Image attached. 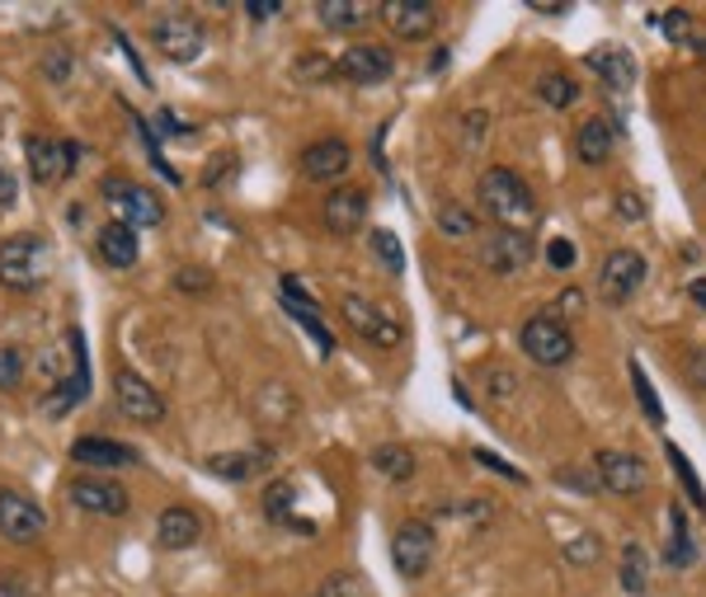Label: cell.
<instances>
[{
    "label": "cell",
    "instance_id": "6da1fadb",
    "mask_svg": "<svg viewBox=\"0 0 706 597\" xmlns=\"http://www.w3.org/2000/svg\"><path fill=\"white\" fill-rule=\"evenodd\" d=\"M476 198H481V212H485L500 231L533 235V226H537V198H533V189H527L514 170H504V165L485 170V174L476 179Z\"/></svg>",
    "mask_w": 706,
    "mask_h": 597
},
{
    "label": "cell",
    "instance_id": "7a4b0ae2",
    "mask_svg": "<svg viewBox=\"0 0 706 597\" xmlns=\"http://www.w3.org/2000/svg\"><path fill=\"white\" fill-rule=\"evenodd\" d=\"M52 277V245L43 235H6L0 241V287L10 292H38Z\"/></svg>",
    "mask_w": 706,
    "mask_h": 597
},
{
    "label": "cell",
    "instance_id": "3957f363",
    "mask_svg": "<svg viewBox=\"0 0 706 597\" xmlns=\"http://www.w3.org/2000/svg\"><path fill=\"white\" fill-rule=\"evenodd\" d=\"M100 193H104V203L118 212V222L123 226H161L165 222V203H161V193H151L147 184H132L128 174H109L104 184H100Z\"/></svg>",
    "mask_w": 706,
    "mask_h": 597
},
{
    "label": "cell",
    "instance_id": "277c9868",
    "mask_svg": "<svg viewBox=\"0 0 706 597\" xmlns=\"http://www.w3.org/2000/svg\"><path fill=\"white\" fill-rule=\"evenodd\" d=\"M518 340H523V353L533 357L537 367H565L575 357V330L552 321V315H542V311L523 325Z\"/></svg>",
    "mask_w": 706,
    "mask_h": 597
},
{
    "label": "cell",
    "instance_id": "5b68a950",
    "mask_svg": "<svg viewBox=\"0 0 706 597\" xmlns=\"http://www.w3.org/2000/svg\"><path fill=\"white\" fill-rule=\"evenodd\" d=\"M340 315H344V325L353 334H363V340L377 344V348H396L405 340L401 321H391V315L372 302V296H363V292H344L340 296Z\"/></svg>",
    "mask_w": 706,
    "mask_h": 597
},
{
    "label": "cell",
    "instance_id": "8992f818",
    "mask_svg": "<svg viewBox=\"0 0 706 597\" xmlns=\"http://www.w3.org/2000/svg\"><path fill=\"white\" fill-rule=\"evenodd\" d=\"M151 43L161 48V57H170V62L189 67V62H199V57H203L208 29H203L193 14H161V19L151 24Z\"/></svg>",
    "mask_w": 706,
    "mask_h": 597
},
{
    "label": "cell",
    "instance_id": "52a82bcc",
    "mask_svg": "<svg viewBox=\"0 0 706 597\" xmlns=\"http://www.w3.org/2000/svg\"><path fill=\"white\" fill-rule=\"evenodd\" d=\"M645 254L641 250H632V245H622V250H613L603 259V269H598V292H603V302L607 306H626L632 296L641 292V283H645Z\"/></svg>",
    "mask_w": 706,
    "mask_h": 597
},
{
    "label": "cell",
    "instance_id": "ba28073f",
    "mask_svg": "<svg viewBox=\"0 0 706 597\" xmlns=\"http://www.w3.org/2000/svg\"><path fill=\"white\" fill-rule=\"evenodd\" d=\"M113 401H118V414L128 424H161L165 419V401L147 376H137L132 367H123L113 376Z\"/></svg>",
    "mask_w": 706,
    "mask_h": 597
},
{
    "label": "cell",
    "instance_id": "9c48e42d",
    "mask_svg": "<svg viewBox=\"0 0 706 597\" xmlns=\"http://www.w3.org/2000/svg\"><path fill=\"white\" fill-rule=\"evenodd\" d=\"M24 161H29V174L38 179L43 189H57L67 179V170L81 161V146L75 142H57V136H29L24 142Z\"/></svg>",
    "mask_w": 706,
    "mask_h": 597
},
{
    "label": "cell",
    "instance_id": "30bf717a",
    "mask_svg": "<svg viewBox=\"0 0 706 597\" xmlns=\"http://www.w3.org/2000/svg\"><path fill=\"white\" fill-rule=\"evenodd\" d=\"M434 555H438V536L428 523H405V527H396V536H391V560H396V569L405 574V579L428 574Z\"/></svg>",
    "mask_w": 706,
    "mask_h": 597
},
{
    "label": "cell",
    "instance_id": "8fae6325",
    "mask_svg": "<svg viewBox=\"0 0 706 597\" xmlns=\"http://www.w3.org/2000/svg\"><path fill=\"white\" fill-rule=\"evenodd\" d=\"M594 470H598V489L622 494V499H636V494H645V485H650V470H645V462L632 452H598Z\"/></svg>",
    "mask_w": 706,
    "mask_h": 597
},
{
    "label": "cell",
    "instance_id": "7c38bea8",
    "mask_svg": "<svg viewBox=\"0 0 706 597\" xmlns=\"http://www.w3.org/2000/svg\"><path fill=\"white\" fill-rule=\"evenodd\" d=\"M382 19L391 33L405 38V43H424V38H434V29H438V10L428 6V0H386Z\"/></svg>",
    "mask_w": 706,
    "mask_h": 597
},
{
    "label": "cell",
    "instance_id": "4fadbf2b",
    "mask_svg": "<svg viewBox=\"0 0 706 597\" xmlns=\"http://www.w3.org/2000/svg\"><path fill=\"white\" fill-rule=\"evenodd\" d=\"M43 527H48V513L38 508L29 494L0 489V536H6V542H33Z\"/></svg>",
    "mask_w": 706,
    "mask_h": 597
},
{
    "label": "cell",
    "instance_id": "5bb4252c",
    "mask_svg": "<svg viewBox=\"0 0 706 597\" xmlns=\"http://www.w3.org/2000/svg\"><path fill=\"white\" fill-rule=\"evenodd\" d=\"M391 71H396V57H391L386 48H377V43L349 48L335 62V75H344V81H353V85H382V81H391Z\"/></svg>",
    "mask_w": 706,
    "mask_h": 597
},
{
    "label": "cell",
    "instance_id": "9a60e30c",
    "mask_svg": "<svg viewBox=\"0 0 706 597\" xmlns=\"http://www.w3.org/2000/svg\"><path fill=\"white\" fill-rule=\"evenodd\" d=\"M481 264L490 273H518L533 264V235H523V231H490L485 235V245H481Z\"/></svg>",
    "mask_w": 706,
    "mask_h": 597
},
{
    "label": "cell",
    "instance_id": "2e32d148",
    "mask_svg": "<svg viewBox=\"0 0 706 597\" xmlns=\"http://www.w3.org/2000/svg\"><path fill=\"white\" fill-rule=\"evenodd\" d=\"M349 165H353V151H349V142H340V136H321V142H311L302 151V174L316 179V184L349 174Z\"/></svg>",
    "mask_w": 706,
    "mask_h": 597
},
{
    "label": "cell",
    "instance_id": "e0dca14e",
    "mask_svg": "<svg viewBox=\"0 0 706 597\" xmlns=\"http://www.w3.org/2000/svg\"><path fill=\"white\" fill-rule=\"evenodd\" d=\"M71 504L81 513H94V517H123L128 513V489L118 480H75Z\"/></svg>",
    "mask_w": 706,
    "mask_h": 597
},
{
    "label": "cell",
    "instance_id": "ac0fdd59",
    "mask_svg": "<svg viewBox=\"0 0 706 597\" xmlns=\"http://www.w3.org/2000/svg\"><path fill=\"white\" fill-rule=\"evenodd\" d=\"M71 462L75 466H137L142 456H137L128 443H113V437L90 433V437H75L71 443Z\"/></svg>",
    "mask_w": 706,
    "mask_h": 597
},
{
    "label": "cell",
    "instance_id": "d6986e66",
    "mask_svg": "<svg viewBox=\"0 0 706 597\" xmlns=\"http://www.w3.org/2000/svg\"><path fill=\"white\" fill-rule=\"evenodd\" d=\"M321 216H325V226L335 231V235H353V231L363 226V216H367V198H363L359 189L340 184V189L321 203Z\"/></svg>",
    "mask_w": 706,
    "mask_h": 597
},
{
    "label": "cell",
    "instance_id": "ffe728a7",
    "mask_svg": "<svg viewBox=\"0 0 706 597\" xmlns=\"http://www.w3.org/2000/svg\"><path fill=\"white\" fill-rule=\"evenodd\" d=\"M269 462H273L269 447H254V452H218V456H208V470L218 475V480L241 485V480H260V475L269 470Z\"/></svg>",
    "mask_w": 706,
    "mask_h": 597
},
{
    "label": "cell",
    "instance_id": "44dd1931",
    "mask_svg": "<svg viewBox=\"0 0 706 597\" xmlns=\"http://www.w3.org/2000/svg\"><path fill=\"white\" fill-rule=\"evenodd\" d=\"M199 536H203V517L193 508H184V504H174V508H165L161 517H155V542H161L165 550H189Z\"/></svg>",
    "mask_w": 706,
    "mask_h": 597
},
{
    "label": "cell",
    "instance_id": "7402d4cb",
    "mask_svg": "<svg viewBox=\"0 0 706 597\" xmlns=\"http://www.w3.org/2000/svg\"><path fill=\"white\" fill-rule=\"evenodd\" d=\"M613 142H617L613 123H603V118H588V123H579V132H575V155H579L584 165H603L607 155H613Z\"/></svg>",
    "mask_w": 706,
    "mask_h": 597
},
{
    "label": "cell",
    "instance_id": "603a6c76",
    "mask_svg": "<svg viewBox=\"0 0 706 597\" xmlns=\"http://www.w3.org/2000/svg\"><path fill=\"white\" fill-rule=\"evenodd\" d=\"M137 231L132 226H123V222H109L104 231H100V259L109 269H132L137 264Z\"/></svg>",
    "mask_w": 706,
    "mask_h": 597
},
{
    "label": "cell",
    "instance_id": "cb8c5ba5",
    "mask_svg": "<svg viewBox=\"0 0 706 597\" xmlns=\"http://www.w3.org/2000/svg\"><path fill=\"white\" fill-rule=\"evenodd\" d=\"M372 14H377L372 0H321L316 6V19L325 29H363Z\"/></svg>",
    "mask_w": 706,
    "mask_h": 597
},
{
    "label": "cell",
    "instance_id": "d4e9b609",
    "mask_svg": "<svg viewBox=\"0 0 706 597\" xmlns=\"http://www.w3.org/2000/svg\"><path fill=\"white\" fill-rule=\"evenodd\" d=\"M697 560V546H693V532H688V513L678 504H669V546H664V565L669 569H688Z\"/></svg>",
    "mask_w": 706,
    "mask_h": 597
},
{
    "label": "cell",
    "instance_id": "484cf974",
    "mask_svg": "<svg viewBox=\"0 0 706 597\" xmlns=\"http://www.w3.org/2000/svg\"><path fill=\"white\" fill-rule=\"evenodd\" d=\"M372 466H377L391 485L415 480V452H410L405 443H382L377 452H372Z\"/></svg>",
    "mask_w": 706,
    "mask_h": 597
},
{
    "label": "cell",
    "instance_id": "4316f807",
    "mask_svg": "<svg viewBox=\"0 0 706 597\" xmlns=\"http://www.w3.org/2000/svg\"><path fill=\"white\" fill-rule=\"evenodd\" d=\"M588 67H594L613 90H632V81H636L632 52H622V48H603V52H594V57H588Z\"/></svg>",
    "mask_w": 706,
    "mask_h": 597
},
{
    "label": "cell",
    "instance_id": "83f0119b",
    "mask_svg": "<svg viewBox=\"0 0 706 597\" xmlns=\"http://www.w3.org/2000/svg\"><path fill=\"white\" fill-rule=\"evenodd\" d=\"M645 588H650V560H645V546L626 542L622 546V593L626 597H645Z\"/></svg>",
    "mask_w": 706,
    "mask_h": 597
},
{
    "label": "cell",
    "instance_id": "f1b7e54d",
    "mask_svg": "<svg viewBox=\"0 0 706 597\" xmlns=\"http://www.w3.org/2000/svg\"><path fill=\"white\" fill-rule=\"evenodd\" d=\"M537 99H542V104H552V109H571V104H579V81H575V75H565V71H552V75H542V81H537Z\"/></svg>",
    "mask_w": 706,
    "mask_h": 597
},
{
    "label": "cell",
    "instance_id": "f546056e",
    "mask_svg": "<svg viewBox=\"0 0 706 597\" xmlns=\"http://www.w3.org/2000/svg\"><path fill=\"white\" fill-rule=\"evenodd\" d=\"M632 386H636V401H641V409H645V419H650L655 428H664V405H659V395H655V386H650V376H645V367H641V357H632Z\"/></svg>",
    "mask_w": 706,
    "mask_h": 597
},
{
    "label": "cell",
    "instance_id": "4dcf8cb0",
    "mask_svg": "<svg viewBox=\"0 0 706 597\" xmlns=\"http://www.w3.org/2000/svg\"><path fill=\"white\" fill-rule=\"evenodd\" d=\"M664 456H669V466L683 475V489H688L693 508H706V489H702V480H697V470H693V462H688V452H678L674 443H664Z\"/></svg>",
    "mask_w": 706,
    "mask_h": 597
},
{
    "label": "cell",
    "instance_id": "1f68e13d",
    "mask_svg": "<svg viewBox=\"0 0 706 597\" xmlns=\"http://www.w3.org/2000/svg\"><path fill=\"white\" fill-rule=\"evenodd\" d=\"M292 480H269V489H264V513L273 517V523H288L292 517Z\"/></svg>",
    "mask_w": 706,
    "mask_h": 597
},
{
    "label": "cell",
    "instance_id": "d6a6232c",
    "mask_svg": "<svg viewBox=\"0 0 706 597\" xmlns=\"http://www.w3.org/2000/svg\"><path fill=\"white\" fill-rule=\"evenodd\" d=\"M438 231L457 241V235H471V231H476V216H471L462 203H443V208H438Z\"/></svg>",
    "mask_w": 706,
    "mask_h": 597
},
{
    "label": "cell",
    "instance_id": "836d02e7",
    "mask_svg": "<svg viewBox=\"0 0 706 597\" xmlns=\"http://www.w3.org/2000/svg\"><path fill=\"white\" fill-rule=\"evenodd\" d=\"M372 254L382 259L391 273H405V254H401V241L391 231H372Z\"/></svg>",
    "mask_w": 706,
    "mask_h": 597
},
{
    "label": "cell",
    "instance_id": "e575fe53",
    "mask_svg": "<svg viewBox=\"0 0 706 597\" xmlns=\"http://www.w3.org/2000/svg\"><path fill=\"white\" fill-rule=\"evenodd\" d=\"M19 382H24V353L19 348H0V391H19Z\"/></svg>",
    "mask_w": 706,
    "mask_h": 597
},
{
    "label": "cell",
    "instance_id": "d590c367",
    "mask_svg": "<svg viewBox=\"0 0 706 597\" xmlns=\"http://www.w3.org/2000/svg\"><path fill=\"white\" fill-rule=\"evenodd\" d=\"M579 311H584V296H579L575 287H565V292H561V296H556V302H552V306H546L542 315H552V321H561V325H571V321H575V315H579Z\"/></svg>",
    "mask_w": 706,
    "mask_h": 597
},
{
    "label": "cell",
    "instance_id": "8d00e7d4",
    "mask_svg": "<svg viewBox=\"0 0 706 597\" xmlns=\"http://www.w3.org/2000/svg\"><path fill=\"white\" fill-rule=\"evenodd\" d=\"M311 597H363V579L359 574H335V579H325Z\"/></svg>",
    "mask_w": 706,
    "mask_h": 597
},
{
    "label": "cell",
    "instance_id": "74e56055",
    "mask_svg": "<svg viewBox=\"0 0 706 597\" xmlns=\"http://www.w3.org/2000/svg\"><path fill=\"white\" fill-rule=\"evenodd\" d=\"M297 75L302 81H325V75H335V62L321 52H306V57H297Z\"/></svg>",
    "mask_w": 706,
    "mask_h": 597
},
{
    "label": "cell",
    "instance_id": "f35d334b",
    "mask_svg": "<svg viewBox=\"0 0 706 597\" xmlns=\"http://www.w3.org/2000/svg\"><path fill=\"white\" fill-rule=\"evenodd\" d=\"M659 24H664V38H669V43H693V19L683 10H669Z\"/></svg>",
    "mask_w": 706,
    "mask_h": 597
},
{
    "label": "cell",
    "instance_id": "ab89813d",
    "mask_svg": "<svg viewBox=\"0 0 706 597\" xmlns=\"http://www.w3.org/2000/svg\"><path fill=\"white\" fill-rule=\"evenodd\" d=\"M565 555H571L575 565H594L598 555H603V546H598V536H588V532H584V536H575V542L565 546Z\"/></svg>",
    "mask_w": 706,
    "mask_h": 597
},
{
    "label": "cell",
    "instance_id": "60d3db41",
    "mask_svg": "<svg viewBox=\"0 0 706 597\" xmlns=\"http://www.w3.org/2000/svg\"><path fill=\"white\" fill-rule=\"evenodd\" d=\"M546 264H552V269H575L579 264V250L571 245V241H552V245H546Z\"/></svg>",
    "mask_w": 706,
    "mask_h": 597
},
{
    "label": "cell",
    "instance_id": "b9f144b4",
    "mask_svg": "<svg viewBox=\"0 0 706 597\" xmlns=\"http://www.w3.org/2000/svg\"><path fill=\"white\" fill-rule=\"evenodd\" d=\"M174 287H180V292H212V273H203V269H180V273H174Z\"/></svg>",
    "mask_w": 706,
    "mask_h": 597
},
{
    "label": "cell",
    "instance_id": "7bdbcfd3",
    "mask_svg": "<svg viewBox=\"0 0 706 597\" xmlns=\"http://www.w3.org/2000/svg\"><path fill=\"white\" fill-rule=\"evenodd\" d=\"M476 462H481V466H490V470H500V475H504V480H514V485H523V470H518V466H508V462H504V456H495V452H476Z\"/></svg>",
    "mask_w": 706,
    "mask_h": 597
},
{
    "label": "cell",
    "instance_id": "ee69618b",
    "mask_svg": "<svg viewBox=\"0 0 706 597\" xmlns=\"http://www.w3.org/2000/svg\"><path fill=\"white\" fill-rule=\"evenodd\" d=\"M43 75H48V81H67V75H71V52H48L43 57Z\"/></svg>",
    "mask_w": 706,
    "mask_h": 597
},
{
    "label": "cell",
    "instance_id": "f6af8a7d",
    "mask_svg": "<svg viewBox=\"0 0 706 597\" xmlns=\"http://www.w3.org/2000/svg\"><path fill=\"white\" fill-rule=\"evenodd\" d=\"M556 480H561V485H571V489H579V494H598V480H588L584 470H561Z\"/></svg>",
    "mask_w": 706,
    "mask_h": 597
},
{
    "label": "cell",
    "instance_id": "bcb514c9",
    "mask_svg": "<svg viewBox=\"0 0 706 597\" xmlns=\"http://www.w3.org/2000/svg\"><path fill=\"white\" fill-rule=\"evenodd\" d=\"M688 382H693L697 391H706V348H693V357H688Z\"/></svg>",
    "mask_w": 706,
    "mask_h": 597
},
{
    "label": "cell",
    "instance_id": "7dc6e473",
    "mask_svg": "<svg viewBox=\"0 0 706 597\" xmlns=\"http://www.w3.org/2000/svg\"><path fill=\"white\" fill-rule=\"evenodd\" d=\"M617 212H622V222H641V216H645V203H641L636 193H622V198H617Z\"/></svg>",
    "mask_w": 706,
    "mask_h": 597
},
{
    "label": "cell",
    "instance_id": "c3c4849f",
    "mask_svg": "<svg viewBox=\"0 0 706 597\" xmlns=\"http://www.w3.org/2000/svg\"><path fill=\"white\" fill-rule=\"evenodd\" d=\"M245 14L254 19V24H264V19L283 14V6H273V0H250V6H245Z\"/></svg>",
    "mask_w": 706,
    "mask_h": 597
},
{
    "label": "cell",
    "instance_id": "681fc988",
    "mask_svg": "<svg viewBox=\"0 0 706 597\" xmlns=\"http://www.w3.org/2000/svg\"><path fill=\"white\" fill-rule=\"evenodd\" d=\"M0 597H29L24 579H19V574H6V579H0Z\"/></svg>",
    "mask_w": 706,
    "mask_h": 597
},
{
    "label": "cell",
    "instance_id": "f907efd6",
    "mask_svg": "<svg viewBox=\"0 0 706 597\" xmlns=\"http://www.w3.org/2000/svg\"><path fill=\"white\" fill-rule=\"evenodd\" d=\"M490 391L508 395V391H514V376H508V372H490Z\"/></svg>",
    "mask_w": 706,
    "mask_h": 597
},
{
    "label": "cell",
    "instance_id": "816d5d0a",
    "mask_svg": "<svg viewBox=\"0 0 706 597\" xmlns=\"http://www.w3.org/2000/svg\"><path fill=\"white\" fill-rule=\"evenodd\" d=\"M6 203H14V179H10V170L0 165V208Z\"/></svg>",
    "mask_w": 706,
    "mask_h": 597
},
{
    "label": "cell",
    "instance_id": "f5cc1de1",
    "mask_svg": "<svg viewBox=\"0 0 706 597\" xmlns=\"http://www.w3.org/2000/svg\"><path fill=\"white\" fill-rule=\"evenodd\" d=\"M688 292H693V302H697V306H702V311H706V277H697V283H693V287H688Z\"/></svg>",
    "mask_w": 706,
    "mask_h": 597
}]
</instances>
